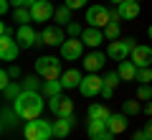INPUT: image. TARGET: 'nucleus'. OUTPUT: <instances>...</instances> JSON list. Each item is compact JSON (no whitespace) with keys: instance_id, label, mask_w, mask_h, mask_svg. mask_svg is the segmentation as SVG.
Masks as SVG:
<instances>
[{"instance_id":"obj_1","label":"nucleus","mask_w":152,"mask_h":140,"mask_svg":"<svg viewBox=\"0 0 152 140\" xmlns=\"http://www.w3.org/2000/svg\"><path fill=\"white\" fill-rule=\"evenodd\" d=\"M46 102L48 99H43V94L41 92H28V89H23L20 94L15 97V102H13V110L18 112V117L20 120H36V117H41V112L46 110Z\"/></svg>"},{"instance_id":"obj_2","label":"nucleus","mask_w":152,"mask_h":140,"mask_svg":"<svg viewBox=\"0 0 152 140\" xmlns=\"http://www.w3.org/2000/svg\"><path fill=\"white\" fill-rule=\"evenodd\" d=\"M23 138L26 140H51L53 138V122H48L43 117L28 120L23 125Z\"/></svg>"},{"instance_id":"obj_3","label":"nucleus","mask_w":152,"mask_h":140,"mask_svg":"<svg viewBox=\"0 0 152 140\" xmlns=\"http://www.w3.org/2000/svg\"><path fill=\"white\" fill-rule=\"evenodd\" d=\"M36 74L41 76L43 81H51V79H61L64 69H61V59L56 56H41L36 61Z\"/></svg>"},{"instance_id":"obj_4","label":"nucleus","mask_w":152,"mask_h":140,"mask_svg":"<svg viewBox=\"0 0 152 140\" xmlns=\"http://www.w3.org/2000/svg\"><path fill=\"white\" fill-rule=\"evenodd\" d=\"M134 46H137V43L132 41V38H117V41H109L107 56L112 61H124V59H129V54H132Z\"/></svg>"},{"instance_id":"obj_5","label":"nucleus","mask_w":152,"mask_h":140,"mask_svg":"<svg viewBox=\"0 0 152 140\" xmlns=\"http://www.w3.org/2000/svg\"><path fill=\"white\" fill-rule=\"evenodd\" d=\"M109 21H112V10H109L107 5H89L86 8V26L107 28Z\"/></svg>"},{"instance_id":"obj_6","label":"nucleus","mask_w":152,"mask_h":140,"mask_svg":"<svg viewBox=\"0 0 152 140\" xmlns=\"http://www.w3.org/2000/svg\"><path fill=\"white\" fill-rule=\"evenodd\" d=\"M84 46H86V43H84L81 38H71L69 36L58 46V49H61V59H64V61H79L84 56Z\"/></svg>"},{"instance_id":"obj_7","label":"nucleus","mask_w":152,"mask_h":140,"mask_svg":"<svg viewBox=\"0 0 152 140\" xmlns=\"http://www.w3.org/2000/svg\"><path fill=\"white\" fill-rule=\"evenodd\" d=\"M20 43L15 41V36H0V59L8 61V64H13V61H18V54H20Z\"/></svg>"},{"instance_id":"obj_8","label":"nucleus","mask_w":152,"mask_h":140,"mask_svg":"<svg viewBox=\"0 0 152 140\" xmlns=\"http://www.w3.org/2000/svg\"><path fill=\"white\" fill-rule=\"evenodd\" d=\"M15 41L20 43V49H33L41 43V33H36V28L28 23V26H18L15 31Z\"/></svg>"},{"instance_id":"obj_9","label":"nucleus","mask_w":152,"mask_h":140,"mask_svg":"<svg viewBox=\"0 0 152 140\" xmlns=\"http://www.w3.org/2000/svg\"><path fill=\"white\" fill-rule=\"evenodd\" d=\"M66 41V31L64 26H46L43 31H41V43L43 46H61V43Z\"/></svg>"},{"instance_id":"obj_10","label":"nucleus","mask_w":152,"mask_h":140,"mask_svg":"<svg viewBox=\"0 0 152 140\" xmlns=\"http://www.w3.org/2000/svg\"><path fill=\"white\" fill-rule=\"evenodd\" d=\"M31 13H33V21L36 23H46V21H53L56 8L51 5V0H36L31 5Z\"/></svg>"},{"instance_id":"obj_11","label":"nucleus","mask_w":152,"mask_h":140,"mask_svg":"<svg viewBox=\"0 0 152 140\" xmlns=\"http://www.w3.org/2000/svg\"><path fill=\"white\" fill-rule=\"evenodd\" d=\"M102 89H104V76H99V74L84 76L81 87H79V92L84 97H96V94H102Z\"/></svg>"},{"instance_id":"obj_12","label":"nucleus","mask_w":152,"mask_h":140,"mask_svg":"<svg viewBox=\"0 0 152 140\" xmlns=\"http://www.w3.org/2000/svg\"><path fill=\"white\" fill-rule=\"evenodd\" d=\"M86 133H89V140H114L117 138V135L109 133L107 122H102V120H89Z\"/></svg>"},{"instance_id":"obj_13","label":"nucleus","mask_w":152,"mask_h":140,"mask_svg":"<svg viewBox=\"0 0 152 140\" xmlns=\"http://www.w3.org/2000/svg\"><path fill=\"white\" fill-rule=\"evenodd\" d=\"M81 41L86 43L89 49H99L104 41H107V33H104V28H94V26H86L81 33Z\"/></svg>"},{"instance_id":"obj_14","label":"nucleus","mask_w":152,"mask_h":140,"mask_svg":"<svg viewBox=\"0 0 152 140\" xmlns=\"http://www.w3.org/2000/svg\"><path fill=\"white\" fill-rule=\"evenodd\" d=\"M107 59L109 56L104 54V51H99V49H94L89 56H84V69L89 71V74H96V71H102L104 69V64H107Z\"/></svg>"},{"instance_id":"obj_15","label":"nucleus","mask_w":152,"mask_h":140,"mask_svg":"<svg viewBox=\"0 0 152 140\" xmlns=\"http://www.w3.org/2000/svg\"><path fill=\"white\" fill-rule=\"evenodd\" d=\"M129 59L134 61L137 69H145V66H152V46H134L129 54Z\"/></svg>"},{"instance_id":"obj_16","label":"nucleus","mask_w":152,"mask_h":140,"mask_svg":"<svg viewBox=\"0 0 152 140\" xmlns=\"http://www.w3.org/2000/svg\"><path fill=\"white\" fill-rule=\"evenodd\" d=\"M127 125H129V115H124V112H112V117L107 120V127H109V133H112V135L124 133Z\"/></svg>"},{"instance_id":"obj_17","label":"nucleus","mask_w":152,"mask_h":140,"mask_svg":"<svg viewBox=\"0 0 152 140\" xmlns=\"http://www.w3.org/2000/svg\"><path fill=\"white\" fill-rule=\"evenodd\" d=\"M76 125V117L71 115V117H56L53 122V138H69L71 130H74Z\"/></svg>"},{"instance_id":"obj_18","label":"nucleus","mask_w":152,"mask_h":140,"mask_svg":"<svg viewBox=\"0 0 152 140\" xmlns=\"http://www.w3.org/2000/svg\"><path fill=\"white\" fill-rule=\"evenodd\" d=\"M117 13L122 21H134L140 16V0H124L122 5H117Z\"/></svg>"},{"instance_id":"obj_19","label":"nucleus","mask_w":152,"mask_h":140,"mask_svg":"<svg viewBox=\"0 0 152 140\" xmlns=\"http://www.w3.org/2000/svg\"><path fill=\"white\" fill-rule=\"evenodd\" d=\"M84 76L79 69H66L64 74H61V84H64V89H76V87H81Z\"/></svg>"},{"instance_id":"obj_20","label":"nucleus","mask_w":152,"mask_h":140,"mask_svg":"<svg viewBox=\"0 0 152 140\" xmlns=\"http://www.w3.org/2000/svg\"><path fill=\"white\" fill-rule=\"evenodd\" d=\"M117 74L122 76V81H134V79H137V66H134V61H132V59L119 61V64H117Z\"/></svg>"},{"instance_id":"obj_21","label":"nucleus","mask_w":152,"mask_h":140,"mask_svg":"<svg viewBox=\"0 0 152 140\" xmlns=\"http://www.w3.org/2000/svg\"><path fill=\"white\" fill-rule=\"evenodd\" d=\"M119 81H122V76L117 74V71H109V74L104 76V89H102V97H104V99H112V97H114V89L119 87Z\"/></svg>"},{"instance_id":"obj_22","label":"nucleus","mask_w":152,"mask_h":140,"mask_svg":"<svg viewBox=\"0 0 152 140\" xmlns=\"http://www.w3.org/2000/svg\"><path fill=\"white\" fill-rule=\"evenodd\" d=\"M109 117H112V112H109V107H104V104L94 102L91 107H89V120H102V122H107Z\"/></svg>"},{"instance_id":"obj_23","label":"nucleus","mask_w":152,"mask_h":140,"mask_svg":"<svg viewBox=\"0 0 152 140\" xmlns=\"http://www.w3.org/2000/svg\"><path fill=\"white\" fill-rule=\"evenodd\" d=\"M23 92V81H10V84L3 89V99L5 102H15V97Z\"/></svg>"},{"instance_id":"obj_24","label":"nucleus","mask_w":152,"mask_h":140,"mask_svg":"<svg viewBox=\"0 0 152 140\" xmlns=\"http://www.w3.org/2000/svg\"><path fill=\"white\" fill-rule=\"evenodd\" d=\"M13 21H15L18 26H28V23L33 21L31 8H13Z\"/></svg>"},{"instance_id":"obj_25","label":"nucleus","mask_w":152,"mask_h":140,"mask_svg":"<svg viewBox=\"0 0 152 140\" xmlns=\"http://www.w3.org/2000/svg\"><path fill=\"white\" fill-rule=\"evenodd\" d=\"M71 8L69 5H58L56 8V13H53V18H56V26H69L71 23Z\"/></svg>"},{"instance_id":"obj_26","label":"nucleus","mask_w":152,"mask_h":140,"mask_svg":"<svg viewBox=\"0 0 152 140\" xmlns=\"http://www.w3.org/2000/svg\"><path fill=\"white\" fill-rule=\"evenodd\" d=\"M61 92H64V84H61V79L43 81V94H46V97H56V94H61Z\"/></svg>"},{"instance_id":"obj_27","label":"nucleus","mask_w":152,"mask_h":140,"mask_svg":"<svg viewBox=\"0 0 152 140\" xmlns=\"http://www.w3.org/2000/svg\"><path fill=\"white\" fill-rule=\"evenodd\" d=\"M71 115H74V99L61 97V104H58V112H56V117H71Z\"/></svg>"},{"instance_id":"obj_28","label":"nucleus","mask_w":152,"mask_h":140,"mask_svg":"<svg viewBox=\"0 0 152 140\" xmlns=\"http://www.w3.org/2000/svg\"><path fill=\"white\" fill-rule=\"evenodd\" d=\"M23 89H28V92H43V81H38L36 74L26 76V79H23Z\"/></svg>"},{"instance_id":"obj_29","label":"nucleus","mask_w":152,"mask_h":140,"mask_svg":"<svg viewBox=\"0 0 152 140\" xmlns=\"http://www.w3.org/2000/svg\"><path fill=\"white\" fill-rule=\"evenodd\" d=\"M142 110H145V107H142L137 99H127V102L122 104V112H124V115H140Z\"/></svg>"},{"instance_id":"obj_30","label":"nucleus","mask_w":152,"mask_h":140,"mask_svg":"<svg viewBox=\"0 0 152 140\" xmlns=\"http://www.w3.org/2000/svg\"><path fill=\"white\" fill-rule=\"evenodd\" d=\"M137 99H140V102H150L152 99V87L150 84H140L137 87Z\"/></svg>"},{"instance_id":"obj_31","label":"nucleus","mask_w":152,"mask_h":140,"mask_svg":"<svg viewBox=\"0 0 152 140\" xmlns=\"http://www.w3.org/2000/svg\"><path fill=\"white\" fill-rule=\"evenodd\" d=\"M66 33H69L71 38H81V33H84V26L79 21H71L69 26H66Z\"/></svg>"},{"instance_id":"obj_32","label":"nucleus","mask_w":152,"mask_h":140,"mask_svg":"<svg viewBox=\"0 0 152 140\" xmlns=\"http://www.w3.org/2000/svg\"><path fill=\"white\" fill-rule=\"evenodd\" d=\"M140 84H150L152 81V66H145V69H137V79Z\"/></svg>"},{"instance_id":"obj_33","label":"nucleus","mask_w":152,"mask_h":140,"mask_svg":"<svg viewBox=\"0 0 152 140\" xmlns=\"http://www.w3.org/2000/svg\"><path fill=\"white\" fill-rule=\"evenodd\" d=\"M5 69H8V74H10V79H13V81L20 79V66H18V64H8Z\"/></svg>"},{"instance_id":"obj_34","label":"nucleus","mask_w":152,"mask_h":140,"mask_svg":"<svg viewBox=\"0 0 152 140\" xmlns=\"http://www.w3.org/2000/svg\"><path fill=\"white\" fill-rule=\"evenodd\" d=\"M89 0H64V5H69L71 10H79V8H86Z\"/></svg>"},{"instance_id":"obj_35","label":"nucleus","mask_w":152,"mask_h":140,"mask_svg":"<svg viewBox=\"0 0 152 140\" xmlns=\"http://www.w3.org/2000/svg\"><path fill=\"white\" fill-rule=\"evenodd\" d=\"M61 97H64V94H56V97H48V110L51 112H58V104H61Z\"/></svg>"},{"instance_id":"obj_36","label":"nucleus","mask_w":152,"mask_h":140,"mask_svg":"<svg viewBox=\"0 0 152 140\" xmlns=\"http://www.w3.org/2000/svg\"><path fill=\"white\" fill-rule=\"evenodd\" d=\"M10 81L13 79H10V74H8V69H3V71H0V89H5Z\"/></svg>"},{"instance_id":"obj_37","label":"nucleus","mask_w":152,"mask_h":140,"mask_svg":"<svg viewBox=\"0 0 152 140\" xmlns=\"http://www.w3.org/2000/svg\"><path fill=\"white\" fill-rule=\"evenodd\" d=\"M10 3H13V8H31L36 0H10Z\"/></svg>"},{"instance_id":"obj_38","label":"nucleus","mask_w":152,"mask_h":140,"mask_svg":"<svg viewBox=\"0 0 152 140\" xmlns=\"http://www.w3.org/2000/svg\"><path fill=\"white\" fill-rule=\"evenodd\" d=\"M10 5H13L10 0H0V16H5V13L10 10Z\"/></svg>"},{"instance_id":"obj_39","label":"nucleus","mask_w":152,"mask_h":140,"mask_svg":"<svg viewBox=\"0 0 152 140\" xmlns=\"http://www.w3.org/2000/svg\"><path fill=\"white\" fill-rule=\"evenodd\" d=\"M0 33H3V36H13V28H10V23H3V26H0Z\"/></svg>"},{"instance_id":"obj_40","label":"nucleus","mask_w":152,"mask_h":140,"mask_svg":"<svg viewBox=\"0 0 152 140\" xmlns=\"http://www.w3.org/2000/svg\"><path fill=\"white\" fill-rule=\"evenodd\" d=\"M132 140H150V138H147V133H145V130H137V133L132 135Z\"/></svg>"},{"instance_id":"obj_41","label":"nucleus","mask_w":152,"mask_h":140,"mask_svg":"<svg viewBox=\"0 0 152 140\" xmlns=\"http://www.w3.org/2000/svg\"><path fill=\"white\" fill-rule=\"evenodd\" d=\"M142 130H145V133H147V138L152 140V117H150V122H145V127H142Z\"/></svg>"},{"instance_id":"obj_42","label":"nucleus","mask_w":152,"mask_h":140,"mask_svg":"<svg viewBox=\"0 0 152 140\" xmlns=\"http://www.w3.org/2000/svg\"><path fill=\"white\" fill-rule=\"evenodd\" d=\"M145 112H147V115L152 117V102H147V104H145Z\"/></svg>"},{"instance_id":"obj_43","label":"nucleus","mask_w":152,"mask_h":140,"mask_svg":"<svg viewBox=\"0 0 152 140\" xmlns=\"http://www.w3.org/2000/svg\"><path fill=\"white\" fill-rule=\"evenodd\" d=\"M112 3H114V5H122V3H124V0H112Z\"/></svg>"},{"instance_id":"obj_44","label":"nucleus","mask_w":152,"mask_h":140,"mask_svg":"<svg viewBox=\"0 0 152 140\" xmlns=\"http://www.w3.org/2000/svg\"><path fill=\"white\" fill-rule=\"evenodd\" d=\"M147 33H150V41H152V26H150V31H147Z\"/></svg>"}]
</instances>
